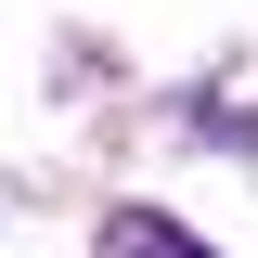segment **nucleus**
I'll list each match as a JSON object with an SVG mask.
<instances>
[{
  "label": "nucleus",
  "mask_w": 258,
  "mask_h": 258,
  "mask_svg": "<svg viewBox=\"0 0 258 258\" xmlns=\"http://www.w3.org/2000/svg\"><path fill=\"white\" fill-rule=\"evenodd\" d=\"M103 258H207V245H181L155 207H116V220H103Z\"/></svg>",
  "instance_id": "nucleus-1"
}]
</instances>
